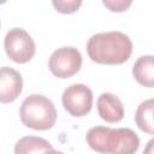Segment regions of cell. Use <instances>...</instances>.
I'll return each instance as SVG.
<instances>
[{
	"label": "cell",
	"instance_id": "8fae6325",
	"mask_svg": "<svg viewBox=\"0 0 154 154\" xmlns=\"http://www.w3.org/2000/svg\"><path fill=\"white\" fill-rule=\"evenodd\" d=\"M153 111H154V100L148 99L144 100L140 103L135 112V122L136 125L138 126L140 130L153 135L154 129H153Z\"/></svg>",
	"mask_w": 154,
	"mask_h": 154
},
{
	"label": "cell",
	"instance_id": "4fadbf2b",
	"mask_svg": "<svg viewBox=\"0 0 154 154\" xmlns=\"http://www.w3.org/2000/svg\"><path fill=\"white\" fill-rule=\"evenodd\" d=\"M102 4L112 12H124L131 6L132 1L130 0H103Z\"/></svg>",
	"mask_w": 154,
	"mask_h": 154
},
{
	"label": "cell",
	"instance_id": "8992f818",
	"mask_svg": "<svg viewBox=\"0 0 154 154\" xmlns=\"http://www.w3.org/2000/svg\"><path fill=\"white\" fill-rule=\"evenodd\" d=\"M61 102L72 117H83L93 107V91L85 84H71L64 90Z\"/></svg>",
	"mask_w": 154,
	"mask_h": 154
},
{
	"label": "cell",
	"instance_id": "277c9868",
	"mask_svg": "<svg viewBox=\"0 0 154 154\" xmlns=\"http://www.w3.org/2000/svg\"><path fill=\"white\" fill-rule=\"evenodd\" d=\"M4 47L7 57L18 64L30 61L36 52L34 40L22 28H13L7 31L4 40Z\"/></svg>",
	"mask_w": 154,
	"mask_h": 154
},
{
	"label": "cell",
	"instance_id": "52a82bcc",
	"mask_svg": "<svg viewBox=\"0 0 154 154\" xmlns=\"http://www.w3.org/2000/svg\"><path fill=\"white\" fill-rule=\"evenodd\" d=\"M23 89V79L20 73L8 66L0 67V102H13Z\"/></svg>",
	"mask_w": 154,
	"mask_h": 154
},
{
	"label": "cell",
	"instance_id": "30bf717a",
	"mask_svg": "<svg viewBox=\"0 0 154 154\" xmlns=\"http://www.w3.org/2000/svg\"><path fill=\"white\" fill-rule=\"evenodd\" d=\"M49 149H52V144L47 140L36 136H25L17 141L14 154H43Z\"/></svg>",
	"mask_w": 154,
	"mask_h": 154
},
{
	"label": "cell",
	"instance_id": "5b68a950",
	"mask_svg": "<svg viewBox=\"0 0 154 154\" xmlns=\"http://www.w3.org/2000/svg\"><path fill=\"white\" fill-rule=\"evenodd\" d=\"M82 66V54L75 47H61L52 53L48 60L51 72L61 79L76 75Z\"/></svg>",
	"mask_w": 154,
	"mask_h": 154
},
{
	"label": "cell",
	"instance_id": "3957f363",
	"mask_svg": "<svg viewBox=\"0 0 154 154\" xmlns=\"http://www.w3.org/2000/svg\"><path fill=\"white\" fill-rule=\"evenodd\" d=\"M22 123L32 130H48L57 122V109L53 102L38 94H32L25 97L19 111Z\"/></svg>",
	"mask_w": 154,
	"mask_h": 154
},
{
	"label": "cell",
	"instance_id": "7a4b0ae2",
	"mask_svg": "<svg viewBox=\"0 0 154 154\" xmlns=\"http://www.w3.org/2000/svg\"><path fill=\"white\" fill-rule=\"evenodd\" d=\"M88 146L100 154H135L140 147V138L129 128L111 129L94 126L85 136Z\"/></svg>",
	"mask_w": 154,
	"mask_h": 154
},
{
	"label": "cell",
	"instance_id": "9c48e42d",
	"mask_svg": "<svg viewBox=\"0 0 154 154\" xmlns=\"http://www.w3.org/2000/svg\"><path fill=\"white\" fill-rule=\"evenodd\" d=\"M132 75L138 84L147 88H153L154 87L153 55H143L138 58L132 66Z\"/></svg>",
	"mask_w": 154,
	"mask_h": 154
},
{
	"label": "cell",
	"instance_id": "9a60e30c",
	"mask_svg": "<svg viewBox=\"0 0 154 154\" xmlns=\"http://www.w3.org/2000/svg\"><path fill=\"white\" fill-rule=\"evenodd\" d=\"M43 154H64L63 152H59V150H55V149H49V150H47V152H45Z\"/></svg>",
	"mask_w": 154,
	"mask_h": 154
},
{
	"label": "cell",
	"instance_id": "6da1fadb",
	"mask_svg": "<svg viewBox=\"0 0 154 154\" xmlns=\"http://www.w3.org/2000/svg\"><path fill=\"white\" fill-rule=\"evenodd\" d=\"M89 58L102 65H120L129 60L132 42L122 31H107L93 35L87 42Z\"/></svg>",
	"mask_w": 154,
	"mask_h": 154
},
{
	"label": "cell",
	"instance_id": "ba28073f",
	"mask_svg": "<svg viewBox=\"0 0 154 154\" xmlns=\"http://www.w3.org/2000/svg\"><path fill=\"white\" fill-rule=\"evenodd\" d=\"M97 112L102 120L118 123L124 118V106L118 96L111 93H102L97 99Z\"/></svg>",
	"mask_w": 154,
	"mask_h": 154
},
{
	"label": "cell",
	"instance_id": "5bb4252c",
	"mask_svg": "<svg viewBox=\"0 0 154 154\" xmlns=\"http://www.w3.org/2000/svg\"><path fill=\"white\" fill-rule=\"evenodd\" d=\"M153 143H154L153 140H150V141L148 142V146H147V148L144 149L143 154H153Z\"/></svg>",
	"mask_w": 154,
	"mask_h": 154
},
{
	"label": "cell",
	"instance_id": "7c38bea8",
	"mask_svg": "<svg viewBox=\"0 0 154 154\" xmlns=\"http://www.w3.org/2000/svg\"><path fill=\"white\" fill-rule=\"evenodd\" d=\"M52 5L58 12L70 14V13L76 12L81 7L82 1L81 0H53Z\"/></svg>",
	"mask_w": 154,
	"mask_h": 154
}]
</instances>
